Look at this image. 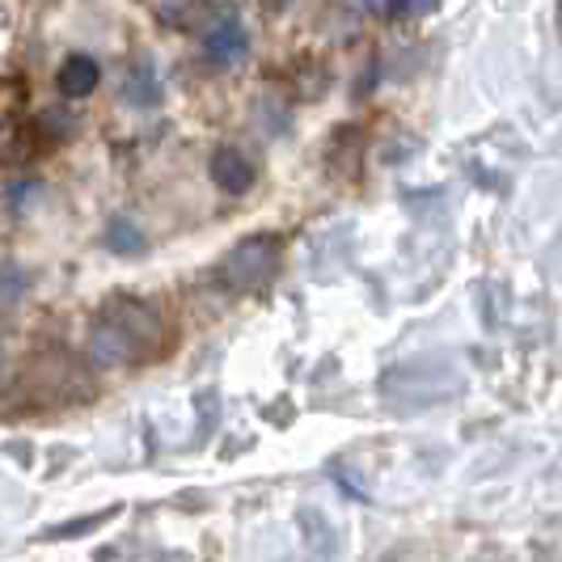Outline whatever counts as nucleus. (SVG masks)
<instances>
[{"instance_id":"obj_2","label":"nucleus","mask_w":562,"mask_h":562,"mask_svg":"<svg viewBox=\"0 0 562 562\" xmlns=\"http://www.w3.org/2000/svg\"><path fill=\"white\" fill-rule=\"evenodd\" d=\"M280 262H283L280 237H246L241 246H233L221 258L216 283L225 292H233V296H254V292H262L267 283L280 276Z\"/></svg>"},{"instance_id":"obj_5","label":"nucleus","mask_w":562,"mask_h":562,"mask_svg":"<svg viewBox=\"0 0 562 562\" xmlns=\"http://www.w3.org/2000/svg\"><path fill=\"white\" fill-rule=\"evenodd\" d=\"M254 178H258V169H254V161H246V153H237V148H216V157H212V182H216L225 195H246L254 187Z\"/></svg>"},{"instance_id":"obj_7","label":"nucleus","mask_w":562,"mask_h":562,"mask_svg":"<svg viewBox=\"0 0 562 562\" xmlns=\"http://www.w3.org/2000/svg\"><path fill=\"white\" fill-rule=\"evenodd\" d=\"M123 102H127V106H157V102H161V81H157V72H153L148 64H136V68L127 72V81H123Z\"/></svg>"},{"instance_id":"obj_9","label":"nucleus","mask_w":562,"mask_h":562,"mask_svg":"<svg viewBox=\"0 0 562 562\" xmlns=\"http://www.w3.org/2000/svg\"><path fill=\"white\" fill-rule=\"evenodd\" d=\"M0 364H4V351H0Z\"/></svg>"},{"instance_id":"obj_8","label":"nucleus","mask_w":562,"mask_h":562,"mask_svg":"<svg viewBox=\"0 0 562 562\" xmlns=\"http://www.w3.org/2000/svg\"><path fill=\"white\" fill-rule=\"evenodd\" d=\"M106 246H111L114 254H144L148 250L144 233L132 225V221H114V225L106 228Z\"/></svg>"},{"instance_id":"obj_4","label":"nucleus","mask_w":562,"mask_h":562,"mask_svg":"<svg viewBox=\"0 0 562 562\" xmlns=\"http://www.w3.org/2000/svg\"><path fill=\"white\" fill-rule=\"evenodd\" d=\"M246 52H250V34H246V26H241L233 13H221L212 26L203 30V56L212 59L216 68L241 64Z\"/></svg>"},{"instance_id":"obj_1","label":"nucleus","mask_w":562,"mask_h":562,"mask_svg":"<svg viewBox=\"0 0 562 562\" xmlns=\"http://www.w3.org/2000/svg\"><path fill=\"white\" fill-rule=\"evenodd\" d=\"M173 347V322L140 296H114L98 310L89 356L98 364H148Z\"/></svg>"},{"instance_id":"obj_6","label":"nucleus","mask_w":562,"mask_h":562,"mask_svg":"<svg viewBox=\"0 0 562 562\" xmlns=\"http://www.w3.org/2000/svg\"><path fill=\"white\" fill-rule=\"evenodd\" d=\"M98 81H102V64L93 56H85V52H77V56H68L59 64L56 85L64 98H89L98 89Z\"/></svg>"},{"instance_id":"obj_3","label":"nucleus","mask_w":562,"mask_h":562,"mask_svg":"<svg viewBox=\"0 0 562 562\" xmlns=\"http://www.w3.org/2000/svg\"><path fill=\"white\" fill-rule=\"evenodd\" d=\"M26 102H30L26 81H18V77H4L0 81V166H18L26 157V144H30Z\"/></svg>"}]
</instances>
